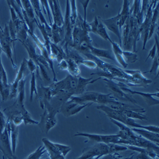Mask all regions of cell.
<instances>
[{"instance_id":"cb8c5ba5","label":"cell","mask_w":159,"mask_h":159,"mask_svg":"<svg viewBox=\"0 0 159 159\" xmlns=\"http://www.w3.org/2000/svg\"><path fill=\"white\" fill-rule=\"evenodd\" d=\"M76 1L75 0H72L70 1V21L72 27L74 28V26L76 24V20L78 18V11L76 8Z\"/></svg>"},{"instance_id":"8992f818","label":"cell","mask_w":159,"mask_h":159,"mask_svg":"<svg viewBox=\"0 0 159 159\" xmlns=\"http://www.w3.org/2000/svg\"><path fill=\"white\" fill-rule=\"evenodd\" d=\"M30 73V72L27 66V59L24 58L20 64V68L17 72L14 82L10 84V93L9 96L10 99H14L17 98V89H18V85L20 81L23 78H25V76H27Z\"/></svg>"},{"instance_id":"52a82bcc","label":"cell","mask_w":159,"mask_h":159,"mask_svg":"<svg viewBox=\"0 0 159 159\" xmlns=\"http://www.w3.org/2000/svg\"><path fill=\"white\" fill-rule=\"evenodd\" d=\"M118 85L120 86L121 89L125 92V93L130 94V95H133V94H136V95H139L141 96L145 102H147V104L150 106V107H152V106H155L158 105L159 104V100L158 99H155L153 97H156L157 98H158V92H156V93H144V92H138L136 90H133L130 89H129L127 86H126L125 84L121 83V82H117Z\"/></svg>"},{"instance_id":"60d3db41","label":"cell","mask_w":159,"mask_h":159,"mask_svg":"<svg viewBox=\"0 0 159 159\" xmlns=\"http://www.w3.org/2000/svg\"><path fill=\"white\" fill-rule=\"evenodd\" d=\"M45 159H49V158H45Z\"/></svg>"},{"instance_id":"ac0fdd59","label":"cell","mask_w":159,"mask_h":159,"mask_svg":"<svg viewBox=\"0 0 159 159\" xmlns=\"http://www.w3.org/2000/svg\"><path fill=\"white\" fill-rule=\"evenodd\" d=\"M30 2L33 8L34 14L38 17L39 23L44 25L45 28H49L50 25L47 23L44 16L43 15V12L40 7V2H39V1H38V0H31Z\"/></svg>"},{"instance_id":"30bf717a","label":"cell","mask_w":159,"mask_h":159,"mask_svg":"<svg viewBox=\"0 0 159 159\" xmlns=\"http://www.w3.org/2000/svg\"><path fill=\"white\" fill-rule=\"evenodd\" d=\"M52 16L53 18V23H56L58 27L61 28L64 25V18L62 14L61 8L59 5V2L54 0V1H48Z\"/></svg>"},{"instance_id":"4316f807","label":"cell","mask_w":159,"mask_h":159,"mask_svg":"<svg viewBox=\"0 0 159 159\" xmlns=\"http://www.w3.org/2000/svg\"><path fill=\"white\" fill-rule=\"evenodd\" d=\"M46 152H47L44 146H40L25 159H40Z\"/></svg>"},{"instance_id":"836d02e7","label":"cell","mask_w":159,"mask_h":159,"mask_svg":"<svg viewBox=\"0 0 159 159\" xmlns=\"http://www.w3.org/2000/svg\"><path fill=\"white\" fill-rule=\"evenodd\" d=\"M27 66L30 73H35L38 68L36 64L31 59H29L28 60H27Z\"/></svg>"},{"instance_id":"8fae6325","label":"cell","mask_w":159,"mask_h":159,"mask_svg":"<svg viewBox=\"0 0 159 159\" xmlns=\"http://www.w3.org/2000/svg\"><path fill=\"white\" fill-rule=\"evenodd\" d=\"M42 142L43 143L49 159H66L65 157L62 155L60 151L56 147L54 143L52 142L47 138H43Z\"/></svg>"},{"instance_id":"d4e9b609","label":"cell","mask_w":159,"mask_h":159,"mask_svg":"<svg viewBox=\"0 0 159 159\" xmlns=\"http://www.w3.org/2000/svg\"><path fill=\"white\" fill-rule=\"evenodd\" d=\"M34 95H36V97L38 96V92L37 87H36V73H31V79L30 81V102H32Z\"/></svg>"},{"instance_id":"8d00e7d4","label":"cell","mask_w":159,"mask_h":159,"mask_svg":"<svg viewBox=\"0 0 159 159\" xmlns=\"http://www.w3.org/2000/svg\"><path fill=\"white\" fill-rule=\"evenodd\" d=\"M57 66L61 70H68V64L66 59H62L61 61H60Z\"/></svg>"},{"instance_id":"277c9868","label":"cell","mask_w":159,"mask_h":159,"mask_svg":"<svg viewBox=\"0 0 159 159\" xmlns=\"http://www.w3.org/2000/svg\"><path fill=\"white\" fill-rule=\"evenodd\" d=\"M0 46H1L2 52L5 53L7 57L11 61L13 68L16 69L17 65L12 58V50H14V52L16 50L11 40L7 24L5 25V28L4 30H3L1 26H0Z\"/></svg>"},{"instance_id":"9a60e30c","label":"cell","mask_w":159,"mask_h":159,"mask_svg":"<svg viewBox=\"0 0 159 159\" xmlns=\"http://www.w3.org/2000/svg\"><path fill=\"white\" fill-rule=\"evenodd\" d=\"M89 53H90V54H92V55H94V56L98 58L103 57V58H107L112 61L115 60V57L113 55L112 52L110 50L98 48L93 47V45H91L89 47Z\"/></svg>"},{"instance_id":"d6a6232c","label":"cell","mask_w":159,"mask_h":159,"mask_svg":"<svg viewBox=\"0 0 159 159\" xmlns=\"http://www.w3.org/2000/svg\"><path fill=\"white\" fill-rule=\"evenodd\" d=\"M99 18L98 17H95L94 19L93 20V21L89 23V25L90 32L94 33V34H96V30H97V28H98V25L99 24Z\"/></svg>"},{"instance_id":"484cf974","label":"cell","mask_w":159,"mask_h":159,"mask_svg":"<svg viewBox=\"0 0 159 159\" xmlns=\"http://www.w3.org/2000/svg\"><path fill=\"white\" fill-rule=\"evenodd\" d=\"M96 34L99 35L100 37H101L102 38L105 39V40L109 41L110 42H111L112 41L109 34H108V33L107 31V30H106L104 25L101 22V21H99V22Z\"/></svg>"},{"instance_id":"1f68e13d","label":"cell","mask_w":159,"mask_h":159,"mask_svg":"<svg viewBox=\"0 0 159 159\" xmlns=\"http://www.w3.org/2000/svg\"><path fill=\"white\" fill-rule=\"evenodd\" d=\"M54 144L56 145V147L57 148V149L62 153V155L65 157L66 155H67V154L71 150V148L70 147H69V146L61 144H59V143H54Z\"/></svg>"},{"instance_id":"ba28073f","label":"cell","mask_w":159,"mask_h":159,"mask_svg":"<svg viewBox=\"0 0 159 159\" xmlns=\"http://www.w3.org/2000/svg\"><path fill=\"white\" fill-rule=\"evenodd\" d=\"M93 102H87L84 104H79L75 102H70L66 101L62 104L59 109V112H61L65 116L68 117L75 115L80 112L83 109L87 107H90Z\"/></svg>"},{"instance_id":"f35d334b","label":"cell","mask_w":159,"mask_h":159,"mask_svg":"<svg viewBox=\"0 0 159 159\" xmlns=\"http://www.w3.org/2000/svg\"><path fill=\"white\" fill-rule=\"evenodd\" d=\"M2 50L1 46H0V59H2Z\"/></svg>"},{"instance_id":"5bb4252c","label":"cell","mask_w":159,"mask_h":159,"mask_svg":"<svg viewBox=\"0 0 159 159\" xmlns=\"http://www.w3.org/2000/svg\"><path fill=\"white\" fill-rule=\"evenodd\" d=\"M7 122L9 124L10 127V138L11 146V150L13 153L16 154L17 141H18V136H19V126L16 125L11 121L8 120Z\"/></svg>"},{"instance_id":"e575fe53","label":"cell","mask_w":159,"mask_h":159,"mask_svg":"<svg viewBox=\"0 0 159 159\" xmlns=\"http://www.w3.org/2000/svg\"><path fill=\"white\" fill-rule=\"evenodd\" d=\"M82 64H84L85 66L89 68H92V69H96L98 68V66L97 64L92 61L90 60H84L82 62Z\"/></svg>"},{"instance_id":"d590c367","label":"cell","mask_w":159,"mask_h":159,"mask_svg":"<svg viewBox=\"0 0 159 159\" xmlns=\"http://www.w3.org/2000/svg\"><path fill=\"white\" fill-rule=\"evenodd\" d=\"M80 2V3L82 5L83 8H84V21L85 22H87V7L89 5V3H90V0H87V1H79Z\"/></svg>"},{"instance_id":"6da1fadb","label":"cell","mask_w":159,"mask_h":159,"mask_svg":"<svg viewBox=\"0 0 159 159\" xmlns=\"http://www.w3.org/2000/svg\"><path fill=\"white\" fill-rule=\"evenodd\" d=\"M129 150L126 146L116 144H105L103 143H96L84 150L81 156L75 159H87L89 158L98 155L104 156L108 154L118 153L119 152Z\"/></svg>"},{"instance_id":"4fadbf2b","label":"cell","mask_w":159,"mask_h":159,"mask_svg":"<svg viewBox=\"0 0 159 159\" xmlns=\"http://www.w3.org/2000/svg\"><path fill=\"white\" fill-rule=\"evenodd\" d=\"M131 130L134 132H135L136 134L155 143L157 145H158V144H159V134L155 133V132H152L149 130L142 129L131 128Z\"/></svg>"},{"instance_id":"74e56055","label":"cell","mask_w":159,"mask_h":159,"mask_svg":"<svg viewBox=\"0 0 159 159\" xmlns=\"http://www.w3.org/2000/svg\"><path fill=\"white\" fill-rule=\"evenodd\" d=\"M102 156L101 155H98V156H96V157H92L90 158H89L87 159H100V158H101Z\"/></svg>"},{"instance_id":"f546056e","label":"cell","mask_w":159,"mask_h":159,"mask_svg":"<svg viewBox=\"0 0 159 159\" xmlns=\"http://www.w3.org/2000/svg\"><path fill=\"white\" fill-rule=\"evenodd\" d=\"M39 2H40V4L43 7V10L44 13L48 16L49 22H50V25L51 26L53 24V22H53V18H52L51 10H50L48 1H46V0H42V1H39Z\"/></svg>"},{"instance_id":"9c48e42d","label":"cell","mask_w":159,"mask_h":159,"mask_svg":"<svg viewBox=\"0 0 159 159\" xmlns=\"http://www.w3.org/2000/svg\"><path fill=\"white\" fill-rule=\"evenodd\" d=\"M100 19V18H99ZM119 19H120V16H119V14H118L116 16L107 19H101V22L106 25L107 28L113 33L119 39V45L120 47H122V34L120 33V30L119 29Z\"/></svg>"},{"instance_id":"7a4b0ae2","label":"cell","mask_w":159,"mask_h":159,"mask_svg":"<svg viewBox=\"0 0 159 159\" xmlns=\"http://www.w3.org/2000/svg\"><path fill=\"white\" fill-rule=\"evenodd\" d=\"M78 84V77L68 75L61 81L50 84L48 87L52 98L59 94H64L70 98L74 96Z\"/></svg>"},{"instance_id":"ffe728a7","label":"cell","mask_w":159,"mask_h":159,"mask_svg":"<svg viewBox=\"0 0 159 159\" xmlns=\"http://www.w3.org/2000/svg\"><path fill=\"white\" fill-rule=\"evenodd\" d=\"M20 2L24 10H25V14H27L28 18L31 21L36 23V21L37 20V19L36 18L34 10L31 4L30 1H29V0H22V1H20Z\"/></svg>"},{"instance_id":"f1b7e54d","label":"cell","mask_w":159,"mask_h":159,"mask_svg":"<svg viewBox=\"0 0 159 159\" xmlns=\"http://www.w3.org/2000/svg\"><path fill=\"white\" fill-rule=\"evenodd\" d=\"M155 43L154 45L153 46L152 48L149 51V54L148 55V57H147L145 60V62H147V60L150 57L151 59H153L156 55L157 54V53L158 52V33L155 35Z\"/></svg>"},{"instance_id":"83f0119b","label":"cell","mask_w":159,"mask_h":159,"mask_svg":"<svg viewBox=\"0 0 159 159\" xmlns=\"http://www.w3.org/2000/svg\"><path fill=\"white\" fill-rule=\"evenodd\" d=\"M123 56L126 62L134 63L138 60V55L136 52H133L129 50H123Z\"/></svg>"},{"instance_id":"4dcf8cb0","label":"cell","mask_w":159,"mask_h":159,"mask_svg":"<svg viewBox=\"0 0 159 159\" xmlns=\"http://www.w3.org/2000/svg\"><path fill=\"white\" fill-rule=\"evenodd\" d=\"M153 62L152 65V68L149 71V73L150 74H153L155 75L158 76V68H159V56H158V52L157 53V54L156 55L155 57L153 59Z\"/></svg>"},{"instance_id":"603a6c76","label":"cell","mask_w":159,"mask_h":159,"mask_svg":"<svg viewBox=\"0 0 159 159\" xmlns=\"http://www.w3.org/2000/svg\"><path fill=\"white\" fill-rule=\"evenodd\" d=\"M158 17V4L157 5L156 7L155 8L153 13V16L151 20V24L150 25V29H149V36H148V39H150L152 36L153 35L157 25V20Z\"/></svg>"},{"instance_id":"44dd1931","label":"cell","mask_w":159,"mask_h":159,"mask_svg":"<svg viewBox=\"0 0 159 159\" xmlns=\"http://www.w3.org/2000/svg\"><path fill=\"white\" fill-rule=\"evenodd\" d=\"M66 60L67 61L68 64V68L67 71L69 72V75L75 77L79 76V75H80L81 73L80 70L79 68V65L75 61L70 58H68Z\"/></svg>"},{"instance_id":"e0dca14e","label":"cell","mask_w":159,"mask_h":159,"mask_svg":"<svg viewBox=\"0 0 159 159\" xmlns=\"http://www.w3.org/2000/svg\"><path fill=\"white\" fill-rule=\"evenodd\" d=\"M130 2L127 0H125L123 3V6L122 10L119 14L120 19H119V29L121 31L123 26L124 25L126 20L130 16Z\"/></svg>"},{"instance_id":"2e32d148","label":"cell","mask_w":159,"mask_h":159,"mask_svg":"<svg viewBox=\"0 0 159 159\" xmlns=\"http://www.w3.org/2000/svg\"><path fill=\"white\" fill-rule=\"evenodd\" d=\"M111 44L112 45V49L113 52V54L115 59L118 61L124 68H126L128 66V63L125 60L123 56V50L120 46L117 43L111 41Z\"/></svg>"},{"instance_id":"7c38bea8","label":"cell","mask_w":159,"mask_h":159,"mask_svg":"<svg viewBox=\"0 0 159 159\" xmlns=\"http://www.w3.org/2000/svg\"><path fill=\"white\" fill-rule=\"evenodd\" d=\"M101 77H99L96 79H93V78H86L80 76H78V84L74 96H80L83 94L85 93V90H87V86L89 84H93L99 80H101Z\"/></svg>"},{"instance_id":"ab89813d","label":"cell","mask_w":159,"mask_h":159,"mask_svg":"<svg viewBox=\"0 0 159 159\" xmlns=\"http://www.w3.org/2000/svg\"><path fill=\"white\" fill-rule=\"evenodd\" d=\"M2 148H1V146H0V151L2 152Z\"/></svg>"},{"instance_id":"5b68a950","label":"cell","mask_w":159,"mask_h":159,"mask_svg":"<svg viewBox=\"0 0 159 159\" xmlns=\"http://www.w3.org/2000/svg\"><path fill=\"white\" fill-rule=\"evenodd\" d=\"M102 80L105 82L106 85L108 88L109 90H110L113 93H114L116 99L119 100V99H120L122 100L129 101L131 103L135 104L136 105L138 106L137 101L134 99V98H132V95L129 94L125 93V92H124L120 86L118 85L117 82H115V81L112 80H109L107 78H103ZM111 93V94H113Z\"/></svg>"},{"instance_id":"d6986e66","label":"cell","mask_w":159,"mask_h":159,"mask_svg":"<svg viewBox=\"0 0 159 159\" xmlns=\"http://www.w3.org/2000/svg\"><path fill=\"white\" fill-rule=\"evenodd\" d=\"M124 71L128 75L132 76V78H134L138 80L141 82L143 84L147 85V87L152 83V81L151 80H149L148 78L144 76L143 73H141V71L139 70H124Z\"/></svg>"},{"instance_id":"7402d4cb","label":"cell","mask_w":159,"mask_h":159,"mask_svg":"<svg viewBox=\"0 0 159 159\" xmlns=\"http://www.w3.org/2000/svg\"><path fill=\"white\" fill-rule=\"evenodd\" d=\"M122 114L125 115L126 116L132 118V119H139L141 120H148V116L144 115V113L135 111H132V110H123L120 111Z\"/></svg>"},{"instance_id":"3957f363","label":"cell","mask_w":159,"mask_h":159,"mask_svg":"<svg viewBox=\"0 0 159 159\" xmlns=\"http://www.w3.org/2000/svg\"><path fill=\"white\" fill-rule=\"evenodd\" d=\"M42 109L45 108L44 113L41 116V121L39 122V125L45 133H48L51 129L54 127L57 120L56 119V115L59 110L53 107V106L48 101H44L40 105Z\"/></svg>"}]
</instances>
